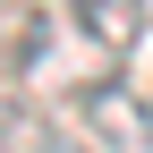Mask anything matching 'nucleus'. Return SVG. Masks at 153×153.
Wrapping results in <instances>:
<instances>
[{
  "instance_id": "f257e3e1",
  "label": "nucleus",
  "mask_w": 153,
  "mask_h": 153,
  "mask_svg": "<svg viewBox=\"0 0 153 153\" xmlns=\"http://www.w3.org/2000/svg\"><path fill=\"white\" fill-rule=\"evenodd\" d=\"M68 111L85 119V136L102 153H153V102L128 76H85V85L68 94Z\"/></svg>"
},
{
  "instance_id": "20e7f679",
  "label": "nucleus",
  "mask_w": 153,
  "mask_h": 153,
  "mask_svg": "<svg viewBox=\"0 0 153 153\" xmlns=\"http://www.w3.org/2000/svg\"><path fill=\"white\" fill-rule=\"evenodd\" d=\"M0 153H17V145H9V128H0Z\"/></svg>"
},
{
  "instance_id": "7ed1b4c3",
  "label": "nucleus",
  "mask_w": 153,
  "mask_h": 153,
  "mask_svg": "<svg viewBox=\"0 0 153 153\" xmlns=\"http://www.w3.org/2000/svg\"><path fill=\"white\" fill-rule=\"evenodd\" d=\"M68 9H76V34H85V43H102L111 60L145 43V0H68Z\"/></svg>"
},
{
  "instance_id": "f03ea898",
  "label": "nucleus",
  "mask_w": 153,
  "mask_h": 153,
  "mask_svg": "<svg viewBox=\"0 0 153 153\" xmlns=\"http://www.w3.org/2000/svg\"><path fill=\"white\" fill-rule=\"evenodd\" d=\"M51 51V9L43 0H0V76H34Z\"/></svg>"
}]
</instances>
